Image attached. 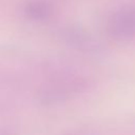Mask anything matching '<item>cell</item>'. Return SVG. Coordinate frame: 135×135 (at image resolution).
<instances>
[{
	"instance_id": "cell-3",
	"label": "cell",
	"mask_w": 135,
	"mask_h": 135,
	"mask_svg": "<svg viewBox=\"0 0 135 135\" xmlns=\"http://www.w3.org/2000/svg\"><path fill=\"white\" fill-rule=\"evenodd\" d=\"M65 135H92V134H89L86 132H72V133H68Z\"/></svg>"
},
{
	"instance_id": "cell-1",
	"label": "cell",
	"mask_w": 135,
	"mask_h": 135,
	"mask_svg": "<svg viewBox=\"0 0 135 135\" xmlns=\"http://www.w3.org/2000/svg\"><path fill=\"white\" fill-rule=\"evenodd\" d=\"M88 82L79 76H65L53 84L44 88L39 93V101L42 104H58L84 91Z\"/></svg>"
},
{
	"instance_id": "cell-2",
	"label": "cell",
	"mask_w": 135,
	"mask_h": 135,
	"mask_svg": "<svg viewBox=\"0 0 135 135\" xmlns=\"http://www.w3.org/2000/svg\"><path fill=\"white\" fill-rule=\"evenodd\" d=\"M110 35L117 40H128L135 36V15L123 13L117 15L109 25Z\"/></svg>"
}]
</instances>
